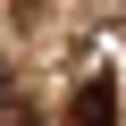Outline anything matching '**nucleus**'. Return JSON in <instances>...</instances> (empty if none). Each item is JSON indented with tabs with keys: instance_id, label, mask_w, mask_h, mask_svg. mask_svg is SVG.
Returning a JSON list of instances; mask_svg holds the SVG:
<instances>
[{
	"instance_id": "f257e3e1",
	"label": "nucleus",
	"mask_w": 126,
	"mask_h": 126,
	"mask_svg": "<svg viewBox=\"0 0 126 126\" xmlns=\"http://www.w3.org/2000/svg\"><path fill=\"white\" fill-rule=\"evenodd\" d=\"M59 126H118V76L93 67V76L67 93V118H59Z\"/></svg>"
},
{
	"instance_id": "f03ea898",
	"label": "nucleus",
	"mask_w": 126,
	"mask_h": 126,
	"mask_svg": "<svg viewBox=\"0 0 126 126\" xmlns=\"http://www.w3.org/2000/svg\"><path fill=\"white\" fill-rule=\"evenodd\" d=\"M0 126H42V118H34V109H0Z\"/></svg>"
}]
</instances>
